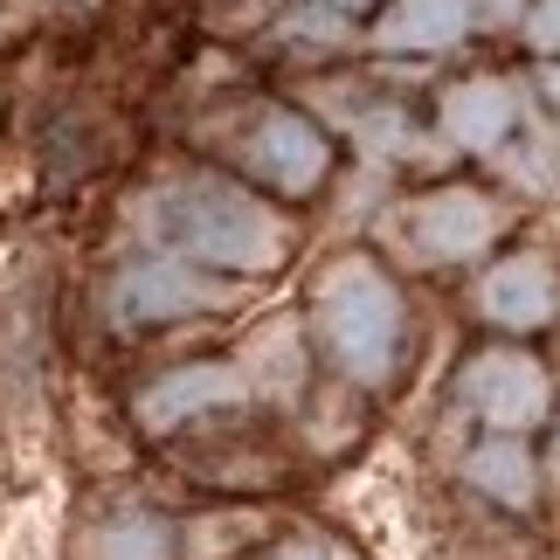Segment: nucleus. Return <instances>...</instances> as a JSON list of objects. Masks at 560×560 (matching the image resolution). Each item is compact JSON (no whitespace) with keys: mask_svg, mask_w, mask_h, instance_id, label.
I'll list each match as a JSON object with an SVG mask.
<instances>
[{"mask_svg":"<svg viewBox=\"0 0 560 560\" xmlns=\"http://www.w3.org/2000/svg\"><path fill=\"white\" fill-rule=\"evenodd\" d=\"M153 235L214 270H277L284 222L222 180H174L153 194Z\"/></svg>","mask_w":560,"mask_h":560,"instance_id":"obj_1","label":"nucleus"},{"mask_svg":"<svg viewBox=\"0 0 560 560\" xmlns=\"http://www.w3.org/2000/svg\"><path fill=\"white\" fill-rule=\"evenodd\" d=\"M318 332H326V353L353 381H387L395 347H401V298L368 256H347V264L326 270V284H318Z\"/></svg>","mask_w":560,"mask_h":560,"instance_id":"obj_2","label":"nucleus"},{"mask_svg":"<svg viewBox=\"0 0 560 560\" xmlns=\"http://www.w3.org/2000/svg\"><path fill=\"white\" fill-rule=\"evenodd\" d=\"M243 166L256 180H270L277 194H312L332 166V145L298 112H256L243 125Z\"/></svg>","mask_w":560,"mask_h":560,"instance_id":"obj_3","label":"nucleus"},{"mask_svg":"<svg viewBox=\"0 0 560 560\" xmlns=\"http://www.w3.org/2000/svg\"><path fill=\"white\" fill-rule=\"evenodd\" d=\"M208 305H222V291L201 284V277L180 270V264H132L112 284V318L118 326H160V318L208 312Z\"/></svg>","mask_w":560,"mask_h":560,"instance_id":"obj_4","label":"nucleus"},{"mask_svg":"<svg viewBox=\"0 0 560 560\" xmlns=\"http://www.w3.org/2000/svg\"><path fill=\"white\" fill-rule=\"evenodd\" d=\"M464 401L499 429H526L547 408V374L526 353H478L464 368Z\"/></svg>","mask_w":560,"mask_h":560,"instance_id":"obj_5","label":"nucleus"},{"mask_svg":"<svg viewBox=\"0 0 560 560\" xmlns=\"http://www.w3.org/2000/svg\"><path fill=\"white\" fill-rule=\"evenodd\" d=\"M505 214L485 201V194H470V187H443V194H429V201L416 208V222H408V235H416V249L422 256H436V264H457V256H478L491 235H499Z\"/></svg>","mask_w":560,"mask_h":560,"instance_id":"obj_6","label":"nucleus"},{"mask_svg":"<svg viewBox=\"0 0 560 560\" xmlns=\"http://www.w3.org/2000/svg\"><path fill=\"white\" fill-rule=\"evenodd\" d=\"M243 395H249V381L235 368H180V374H166V381H153L139 395V422L145 429H174L187 416H201V408H229Z\"/></svg>","mask_w":560,"mask_h":560,"instance_id":"obj_7","label":"nucleus"},{"mask_svg":"<svg viewBox=\"0 0 560 560\" xmlns=\"http://www.w3.org/2000/svg\"><path fill=\"white\" fill-rule=\"evenodd\" d=\"M560 305V284L540 256H520V264H499L485 277V312L499 318V326H547Z\"/></svg>","mask_w":560,"mask_h":560,"instance_id":"obj_8","label":"nucleus"},{"mask_svg":"<svg viewBox=\"0 0 560 560\" xmlns=\"http://www.w3.org/2000/svg\"><path fill=\"white\" fill-rule=\"evenodd\" d=\"M464 28H470V0H395L381 14L374 42L395 56H416V49H450Z\"/></svg>","mask_w":560,"mask_h":560,"instance_id":"obj_9","label":"nucleus"},{"mask_svg":"<svg viewBox=\"0 0 560 560\" xmlns=\"http://www.w3.org/2000/svg\"><path fill=\"white\" fill-rule=\"evenodd\" d=\"M443 132L457 139V145H470V153H485V145H499L505 132H512V91L505 83H457L450 91V104H443Z\"/></svg>","mask_w":560,"mask_h":560,"instance_id":"obj_10","label":"nucleus"},{"mask_svg":"<svg viewBox=\"0 0 560 560\" xmlns=\"http://www.w3.org/2000/svg\"><path fill=\"white\" fill-rule=\"evenodd\" d=\"M83 560H174V533L160 520H145V512H125V520L91 533Z\"/></svg>","mask_w":560,"mask_h":560,"instance_id":"obj_11","label":"nucleus"},{"mask_svg":"<svg viewBox=\"0 0 560 560\" xmlns=\"http://www.w3.org/2000/svg\"><path fill=\"white\" fill-rule=\"evenodd\" d=\"M470 478H478L491 499H505V505H526L533 499V457L520 443H485L478 457H470Z\"/></svg>","mask_w":560,"mask_h":560,"instance_id":"obj_12","label":"nucleus"},{"mask_svg":"<svg viewBox=\"0 0 560 560\" xmlns=\"http://www.w3.org/2000/svg\"><path fill=\"white\" fill-rule=\"evenodd\" d=\"M526 42H533V49H547V56H560V0H540V8H533Z\"/></svg>","mask_w":560,"mask_h":560,"instance_id":"obj_13","label":"nucleus"},{"mask_svg":"<svg viewBox=\"0 0 560 560\" xmlns=\"http://www.w3.org/2000/svg\"><path fill=\"white\" fill-rule=\"evenodd\" d=\"M277 560H353L347 547H332V540H298V547H284Z\"/></svg>","mask_w":560,"mask_h":560,"instance_id":"obj_14","label":"nucleus"},{"mask_svg":"<svg viewBox=\"0 0 560 560\" xmlns=\"http://www.w3.org/2000/svg\"><path fill=\"white\" fill-rule=\"evenodd\" d=\"M485 14L491 21H512V14H520V0H485Z\"/></svg>","mask_w":560,"mask_h":560,"instance_id":"obj_15","label":"nucleus"},{"mask_svg":"<svg viewBox=\"0 0 560 560\" xmlns=\"http://www.w3.org/2000/svg\"><path fill=\"white\" fill-rule=\"evenodd\" d=\"M547 91H553V104H560V70H553V77H547Z\"/></svg>","mask_w":560,"mask_h":560,"instance_id":"obj_16","label":"nucleus"},{"mask_svg":"<svg viewBox=\"0 0 560 560\" xmlns=\"http://www.w3.org/2000/svg\"><path fill=\"white\" fill-rule=\"evenodd\" d=\"M332 8H368V0H332Z\"/></svg>","mask_w":560,"mask_h":560,"instance_id":"obj_17","label":"nucleus"}]
</instances>
